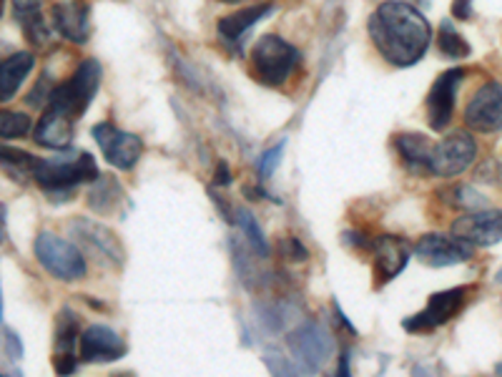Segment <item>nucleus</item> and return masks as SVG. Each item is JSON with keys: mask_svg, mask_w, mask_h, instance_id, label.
Here are the masks:
<instances>
[{"mask_svg": "<svg viewBox=\"0 0 502 377\" xmlns=\"http://www.w3.org/2000/svg\"><path fill=\"white\" fill-rule=\"evenodd\" d=\"M394 149L412 173L430 176V159L434 152V141L420 131H402L394 136Z\"/></svg>", "mask_w": 502, "mask_h": 377, "instance_id": "obj_19", "label": "nucleus"}, {"mask_svg": "<svg viewBox=\"0 0 502 377\" xmlns=\"http://www.w3.org/2000/svg\"><path fill=\"white\" fill-rule=\"evenodd\" d=\"M33 141L43 146V149H53V152L68 149L70 141H73V119L46 106L40 121L33 129Z\"/></svg>", "mask_w": 502, "mask_h": 377, "instance_id": "obj_20", "label": "nucleus"}, {"mask_svg": "<svg viewBox=\"0 0 502 377\" xmlns=\"http://www.w3.org/2000/svg\"><path fill=\"white\" fill-rule=\"evenodd\" d=\"M129 352L126 340L106 325H90L80 335V360L83 362H116Z\"/></svg>", "mask_w": 502, "mask_h": 377, "instance_id": "obj_14", "label": "nucleus"}, {"mask_svg": "<svg viewBox=\"0 0 502 377\" xmlns=\"http://www.w3.org/2000/svg\"><path fill=\"white\" fill-rule=\"evenodd\" d=\"M33 68H36V56L30 51H18L5 58L3 68H0V99L10 101Z\"/></svg>", "mask_w": 502, "mask_h": 377, "instance_id": "obj_21", "label": "nucleus"}, {"mask_svg": "<svg viewBox=\"0 0 502 377\" xmlns=\"http://www.w3.org/2000/svg\"><path fill=\"white\" fill-rule=\"evenodd\" d=\"M465 68H450L437 76V81L432 83L430 96H427V123L432 131H444L452 121L455 113V99L465 79Z\"/></svg>", "mask_w": 502, "mask_h": 377, "instance_id": "obj_10", "label": "nucleus"}, {"mask_svg": "<svg viewBox=\"0 0 502 377\" xmlns=\"http://www.w3.org/2000/svg\"><path fill=\"white\" fill-rule=\"evenodd\" d=\"M90 136L100 146L106 162L110 166L120 169V172H131L139 163L141 153H143V141H141L136 133L120 131L119 126H113L110 121L96 123Z\"/></svg>", "mask_w": 502, "mask_h": 377, "instance_id": "obj_8", "label": "nucleus"}, {"mask_svg": "<svg viewBox=\"0 0 502 377\" xmlns=\"http://www.w3.org/2000/svg\"><path fill=\"white\" fill-rule=\"evenodd\" d=\"M452 16L457 21H467L472 16V0H452Z\"/></svg>", "mask_w": 502, "mask_h": 377, "instance_id": "obj_33", "label": "nucleus"}, {"mask_svg": "<svg viewBox=\"0 0 502 377\" xmlns=\"http://www.w3.org/2000/svg\"><path fill=\"white\" fill-rule=\"evenodd\" d=\"M33 129V121H30L28 113L23 111H5L0 113V136L3 139H20Z\"/></svg>", "mask_w": 502, "mask_h": 377, "instance_id": "obj_28", "label": "nucleus"}, {"mask_svg": "<svg viewBox=\"0 0 502 377\" xmlns=\"http://www.w3.org/2000/svg\"><path fill=\"white\" fill-rule=\"evenodd\" d=\"M40 3H43V0H13V8H16V13L38 11Z\"/></svg>", "mask_w": 502, "mask_h": 377, "instance_id": "obj_35", "label": "nucleus"}, {"mask_svg": "<svg viewBox=\"0 0 502 377\" xmlns=\"http://www.w3.org/2000/svg\"><path fill=\"white\" fill-rule=\"evenodd\" d=\"M467 292H470V287H452V289L432 295L427 299V307L417 315L407 317L402 327L412 335H427L432 330L447 325L452 317H457L462 312V307L467 302Z\"/></svg>", "mask_w": 502, "mask_h": 377, "instance_id": "obj_6", "label": "nucleus"}, {"mask_svg": "<svg viewBox=\"0 0 502 377\" xmlns=\"http://www.w3.org/2000/svg\"><path fill=\"white\" fill-rule=\"evenodd\" d=\"M450 194V202L455 206H462V209H475V206H485L487 202L482 199V196H475L477 192L472 189V186H465V183H460V186H455V189H450L447 192Z\"/></svg>", "mask_w": 502, "mask_h": 377, "instance_id": "obj_29", "label": "nucleus"}, {"mask_svg": "<svg viewBox=\"0 0 502 377\" xmlns=\"http://www.w3.org/2000/svg\"><path fill=\"white\" fill-rule=\"evenodd\" d=\"M100 176L96 159L86 152L60 149L50 159H38L33 169V182L38 183L53 202H68L76 196V186L83 182H96Z\"/></svg>", "mask_w": 502, "mask_h": 377, "instance_id": "obj_2", "label": "nucleus"}, {"mask_svg": "<svg viewBox=\"0 0 502 377\" xmlns=\"http://www.w3.org/2000/svg\"><path fill=\"white\" fill-rule=\"evenodd\" d=\"M0 159H3V169L8 173L10 179L26 183L33 179V169H36V162L38 156H30V153L20 152V149H13V146H3L0 152Z\"/></svg>", "mask_w": 502, "mask_h": 377, "instance_id": "obj_24", "label": "nucleus"}, {"mask_svg": "<svg viewBox=\"0 0 502 377\" xmlns=\"http://www.w3.org/2000/svg\"><path fill=\"white\" fill-rule=\"evenodd\" d=\"M414 257L427 267H455L467 262L472 257V245L460 236H447L430 232L422 235L414 245Z\"/></svg>", "mask_w": 502, "mask_h": 377, "instance_id": "obj_9", "label": "nucleus"}, {"mask_svg": "<svg viewBox=\"0 0 502 377\" xmlns=\"http://www.w3.org/2000/svg\"><path fill=\"white\" fill-rule=\"evenodd\" d=\"M477 156V143L467 131H452L442 141L434 143L430 159V176H457L465 169H470Z\"/></svg>", "mask_w": 502, "mask_h": 377, "instance_id": "obj_7", "label": "nucleus"}, {"mask_svg": "<svg viewBox=\"0 0 502 377\" xmlns=\"http://www.w3.org/2000/svg\"><path fill=\"white\" fill-rule=\"evenodd\" d=\"M214 182L219 183V186H229V183H231L229 163H226V162L216 163V176H214Z\"/></svg>", "mask_w": 502, "mask_h": 377, "instance_id": "obj_34", "label": "nucleus"}, {"mask_svg": "<svg viewBox=\"0 0 502 377\" xmlns=\"http://www.w3.org/2000/svg\"><path fill=\"white\" fill-rule=\"evenodd\" d=\"M89 18L90 5L86 0H63V3H56L50 11V21H53L56 33H60L66 41L78 43V46L89 41Z\"/></svg>", "mask_w": 502, "mask_h": 377, "instance_id": "obj_16", "label": "nucleus"}, {"mask_svg": "<svg viewBox=\"0 0 502 377\" xmlns=\"http://www.w3.org/2000/svg\"><path fill=\"white\" fill-rule=\"evenodd\" d=\"M100 86V63L96 58H86L76 71L70 73V79H66L58 86H53L48 99V109L68 116L73 121H78L80 116L86 113L90 101L96 99V91Z\"/></svg>", "mask_w": 502, "mask_h": 377, "instance_id": "obj_4", "label": "nucleus"}, {"mask_svg": "<svg viewBox=\"0 0 502 377\" xmlns=\"http://www.w3.org/2000/svg\"><path fill=\"white\" fill-rule=\"evenodd\" d=\"M465 123L477 133H495L502 129V83H485L465 109Z\"/></svg>", "mask_w": 502, "mask_h": 377, "instance_id": "obj_11", "label": "nucleus"}, {"mask_svg": "<svg viewBox=\"0 0 502 377\" xmlns=\"http://www.w3.org/2000/svg\"><path fill=\"white\" fill-rule=\"evenodd\" d=\"M340 375H350V352H344V355H341Z\"/></svg>", "mask_w": 502, "mask_h": 377, "instance_id": "obj_36", "label": "nucleus"}, {"mask_svg": "<svg viewBox=\"0 0 502 377\" xmlns=\"http://www.w3.org/2000/svg\"><path fill=\"white\" fill-rule=\"evenodd\" d=\"M76 342H78V317L73 309L63 307L56 319L53 337V370L58 375H70L76 370Z\"/></svg>", "mask_w": 502, "mask_h": 377, "instance_id": "obj_17", "label": "nucleus"}, {"mask_svg": "<svg viewBox=\"0 0 502 377\" xmlns=\"http://www.w3.org/2000/svg\"><path fill=\"white\" fill-rule=\"evenodd\" d=\"M299 63V51L279 36H264L254 43L249 56V73L267 89H279L287 83Z\"/></svg>", "mask_w": 502, "mask_h": 377, "instance_id": "obj_3", "label": "nucleus"}, {"mask_svg": "<svg viewBox=\"0 0 502 377\" xmlns=\"http://www.w3.org/2000/svg\"><path fill=\"white\" fill-rule=\"evenodd\" d=\"M221 3H241V0H221Z\"/></svg>", "mask_w": 502, "mask_h": 377, "instance_id": "obj_38", "label": "nucleus"}, {"mask_svg": "<svg viewBox=\"0 0 502 377\" xmlns=\"http://www.w3.org/2000/svg\"><path fill=\"white\" fill-rule=\"evenodd\" d=\"M284 146H287V141H279L277 146H274V149L264 152V156H261V162H259L261 179H269L271 173L277 172V166H279V162H281V152H284Z\"/></svg>", "mask_w": 502, "mask_h": 377, "instance_id": "obj_30", "label": "nucleus"}, {"mask_svg": "<svg viewBox=\"0 0 502 377\" xmlns=\"http://www.w3.org/2000/svg\"><path fill=\"white\" fill-rule=\"evenodd\" d=\"M370 38L384 61L397 68H410L430 48L432 28L414 5L387 0L371 13Z\"/></svg>", "mask_w": 502, "mask_h": 377, "instance_id": "obj_1", "label": "nucleus"}, {"mask_svg": "<svg viewBox=\"0 0 502 377\" xmlns=\"http://www.w3.org/2000/svg\"><path fill=\"white\" fill-rule=\"evenodd\" d=\"M281 252L289 257L291 262H304V259L309 257V252H307V246L301 245L297 236H287V239L281 242Z\"/></svg>", "mask_w": 502, "mask_h": 377, "instance_id": "obj_31", "label": "nucleus"}, {"mask_svg": "<svg viewBox=\"0 0 502 377\" xmlns=\"http://www.w3.org/2000/svg\"><path fill=\"white\" fill-rule=\"evenodd\" d=\"M236 225H239V229L244 232V236H246V242H249V246L256 252V255L269 257V242H267V235H264V229H261L259 222L254 219L251 212L239 209V212H236Z\"/></svg>", "mask_w": 502, "mask_h": 377, "instance_id": "obj_26", "label": "nucleus"}, {"mask_svg": "<svg viewBox=\"0 0 502 377\" xmlns=\"http://www.w3.org/2000/svg\"><path fill=\"white\" fill-rule=\"evenodd\" d=\"M289 347L297 360H301L309 370H319L331 355V337L314 322L301 325L289 335Z\"/></svg>", "mask_w": 502, "mask_h": 377, "instance_id": "obj_15", "label": "nucleus"}, {"mask_svg": "<svg viewBox=\"0 0 502 377\" xmlns=\"http://www.w3.org/2000/svg\"><path fill=\"white\" fill-rule=\"evenodd\" d=\"M123 199H126L123 186H120V182L113 173H100L99 179L89 186V196H86V202H89V206L96 215L116 212L123 204Z\"/></svg>", "mask_w": 502, "mask_h": 377, "instance_id": "obj_22", "label": "nucleus"}, {"mask_svg": "<svg viewBox=\"0 0 502 377\" xmlns=\"http://www.w3.org/2000/svg\"><path fill=\"white\" fill-rule=\"evenodd\" d=\"M70 226H73V232H76L86 245H90L93 249H99L100 255L106 257L109 262H113L116 267H123V262H126V249H123L120 239L110 232L109 226L99 225V222H93V219H86V216L73 219Z\"/></svg>", "mask_w": 502, "mask_h": 377, "instance_id": "obj_18", "label": "nucleus"}, {"mask_svg": "<svg viewBox=\"0 0 502 377\" xmlns=\"http://www.w3.org/2000/svg\"><path fill=\"white\" fill-rule=\"evenodd\" d=\"M495 279H497V285H502V269L497 272V275H495Z\"/></svg>", "mask_w": 502, "mask_h": 377, "instance_id": "obj_37", "label": "nucleus"}, {"mask_svg": "<svg viewBox=\"0 0 502 377\" xmlns=\"http://www.w3.org/2000/svg\"><path fill=\"white\" fill-rule=\"evenodd\" d=\"M452 235L477 246L497 245L502 239V209H485L457 216L452 222Z\"/></svg>", "mask_w": 502, "mask_h": 377, "instance_id": "obj_13", "label": "nucleus"}, {"mask_svg": "<svg viewBox=\"0 0 502 377\" xmlns=\"http://www.w3.org/2000/svg\"><path fill=\"white\" fill-rule=\"evenodd\" d=\"M271 11H274L271 3H261V5H254V8L229 13V16H224V18L216 23V31H219V36L224 41L236 43L244 38V33L249 31L251 26H256V23H259L264 16H269Z\"/></svg>", "mask_w": 502, "mask_h": 377, "instance_id": "obj_23", "label": "nucleus"}, {"mask_svg": "<svg viewBox=\"0 0 502 377\" xmlns=\"http://www.w3.org/2000/svg\"><path fill=\"white\" fill-rule=\"evenodd\" d=\"M437 48H440L442 56H447V58H465V56H470V43L462 38V33L452 26V21L440 23Z\"/></svg>", "mask_w": 502, "mask_h": 377, "instance_id": "obj_25", "label": "nucleus"}, {"mask_svg": "<svg viewBox=\"0 0 502 377\" xmlns=\"http://www.w3.org/2000/svg\"><path fill=\"white\" fill-rule=\"evenodd\" d=\"M3 340H5V352H8V357H13V360H23V342H20V337L16 335L10 327L3 330Z\"/></svg>", "mask_w": 502, "mask_h": 377, "instance_id": "obj_32", "label": "nucleus"}, {"mask_svg": "<svg viewBox=\"0 0 502 377\" xmlns=\"http://www.w3.org/2000/svg\"><path fill=\"white\" fill-rule=\"evenodd\" d=\"M16 16H18L20 28H23V33H26V38H28L33 46H38V48L48 46L50 26L46 23V18H43V13L28 11V13H16Z\"/></svg>", "mask_w": 502, "mask_h": 377, "instance_id": "obj_27", "label": "nucleus"}, {"mask_svg": "<svg viewBox=\"0 0 502 377\" xmlns=\"http://www.w3.org/2000/svg\"><path fill=\"white\" fill-rule=\"evenodd\" d=\"M370 252L374 275H377V287H382L392 282L407 267L412 257V246L402 236L380 235L370 239Z\"/></svg>", "mask_w": 502, "mask_h": 377, "instance_id": "obj_12", "label": "nucleus"}, {"mask_svg": "<svg viewBox=\"0 0 502 377\" xmlns=\"http://www.w3.org/2000/svg\"><path fill=\"white\" fill-rule=\"evenodd\" d=\"M33 255L38 259V265L56 277L60 282H78L86 277V259L76 246L60 239L53 232H40L33 242Z\"/></svg>", "mask_w": 502, "mask_h": 377, "instance_id": "obj_5", "label": "nucleus"}]
</instances>
